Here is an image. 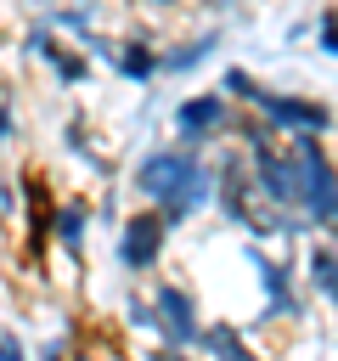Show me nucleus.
<instances>
[{
  "mask_svg": "<svg viewBox=\"0 0 338 361\" xmlns=\"http://www.w3.org/2000/svg\"><path fill=\"white\" fill-rule=\"evenodd\" d=\"M293 164H299V214L310 231H332L338 226V152L327 135H287Z\"/></svg>",
  "mask_w": 338,
  "mask_h": 361,
  "instance_id": "nucleus-3",
  "label": "nucleus"
},
{
  "mask_svg": "<svg viewBox=\"0 0 338 361\" xmlns=\"http://www.w3.org/2000/svg\"><path fill=\"white\" fill-rule=\"evenodd\" d=\"M146 299H152V327H158V344H180V350H197V333H203V293L186 282V276H169L158 271L146 282Z\"/></svg>",
  "mask_w": 338,
  "mask_h": 361,
  "instance_id": "nucleus-6",
  "label": "nucleus"
},
{
  "mask_svg": "<svg viewBox=\"0 0 338 361\" xmlns=\"http://www.w3.org/2000/svg\"><path fill=\"white\" fill-rule=\"evenodd\" d=\"M169 243H175L169 220H163L158 209L135 203V209L118 220V231H113V265H118L130 282H152V276L163 271V259H169Z\"/></svg>",
  "mask_w": 338,
  "mask_h": 361,
  "instance_id": "nucleus-4",
  "label": "nucleus"
},
{
  "mask_svg": "<svg viewBox=\"0 0 338 361\" xmlns=\"http://www.w3.org/2000/svg\"><path fill=\"white\" fill-rule=\"evenodd\" d=\"M90 226H96L90 197H56V209H51V248L79 265L84 259V243H90Z\"/></svg>",
  "mask_w": 338,
  "mask_h": 361,
  "instance_id": "nucleus-10",
  "label": "nucleus"
},
{
  "mask_svg": "<svg viewBox=\"0 0 338 361\" xmlns=\"http://www.w3.org/2000/svg\"><path fill=\"white\" fill-rule=\"evenodd\" d=\"M237 113H242V107H237L220 85H208V90H186V96L175 102L169 130H175V141H186V147H197V152H214L220 141H231Z\"/></svg>",
  "mask_w": 338,
  "mask_h": 361,
  "instance_id": "nucleus-5",
  "label": "nucleus"
},
{
  "mask_svg": "<svg viewBox=\"0 0 338 361\" xmlns=\"http://www.w3.org/2000/svg\"><path fill=\"white\" fill-rule=\"evenodd\" d=\"M73 361H101V355H90V350H73Z\"/></svg>",
  "mask_w": 338,
  "mask_h": 361,
  "instance_id": "nucleus-17",
  "label": "nucleus"
},
{
  "mask_svg": "<svg viewBox=\"0 0 338 361\" xmlns=\"http://www.w3.org/2000/svg\"><path fill=\"white\" fill-rule=\"evenodd\" d=\"M197 361H265V344L237 316H208L197 333Z\"/></svg>",
  "mask_w": 338,
  "mask_h": 361,
  "instance_id": "nucleus-8",
  "label": "nucleus"
},
{
  "mask_svg": "<svg viewBox=\"0 0 338 361\" xmlns=\"http://www.w3.org/2000/svg\"><path fill=\"white\" fill-rule=\"evenodd\" d=\"M315 51L338 56V6H321V17H315Z\"/></svg>",
  "mask_w": 338,
  "mask_h": 361,
  "instance_id": "nucleus-12",
  "label": "nucleus"
},
{
  "mask_svg": "<svg viewBox=\"0 0 338 361\" xmlns=\"http://www.w3.org/2000/svg\"><path fill=\"white\" fill-rule=\"evenodd\" d=\"M220 90H225L242 113L265 118L276 135H332V130H338L332 102H321V96H310V90L265 85V79L248 73V68H225V73H220Z\"/></svg>",
  "mask_w": 338,
  "mask_h": 361,
  "instance_id": "nucleus-2",
  "label": "nucleus"
},
{
  "mask_svg": "<svg viewBox=\"0 0 338 361\" xmlns=\"http://www.w3.org/2000/svg\"><path fill=\"white\" fill-rule=\"evenodd\" d=\"M299 276H304V288H310L327 310H338V243H332V237H315V243L299 254Z\"/></svg>",
  "mask_w": 338,
  "mask_h": 361,
  "instance_id": "nucleus-11",
  "label": "nucleus"
},
{
  "mask_svg": "<svg viewBox=\"0 0 338 361\" xmlns=\"http://www.w3.org/2000/svg\"><path fill=\"white\" fill-rule=\"evenodd\" d=\"M0 361H34V350L23 344L17 327H0Z\"/></svg>",
  "mask_w": 338,
  "mask_h": 361,
  "instance_id": "nucleus-14",
  "label": "nucleus"
},
{
  "mask_svg": "<svg viewBox=\"0 0 338 361\" xmlns=\"http://www.w3.org/2000/svg\"><path fill=\"white\" fill-rule=\"evenodd\" d=\"M141 6H146V11H158V17H175V11H180V6H192V0H141Z\"/></svg>",
  "mask_w": 338,
  "mask_h": 361,
  "instance_id": "nucleus-15",
  "label": "nucleus"
},
{
  "mask_svg": "<svg viewBox=\"0 0 338 361\" xmlns=\"http://www.w3.org/2000/svg\"><path fill=\"white\" fill-rule=\"evenodd\" d=\"M17 141V96H11V85H0V147H11Z\"/></svg>",
  "mask_w": 338,
  "mask_h": 361,
  "instance_id": "nucleus-13",
  "label": "nucleus"
},
{
  "mask_svg": "<svg viewBox=\"0 0 338 361\" xmlns=\"http://www.w3.org/2000/svg\"><path fill=\"white\" fill-rule=\"evenodd\" d=\"M192 6H197V11H214V17H220V11H231L237 0H192Z\"/></svg>",
  "mask_w": 338,
  "mask_h": 361,
  "instance_id": "nucleus-16",
  "label": "nucleus"
},
{
  "mask_svg": "<svg viewBox=\"0 0 338 361\" xmlns=\"http://www.w3.org/2000/svg\"><path fill=\"white\" fill-rule=\"evenodd\" d=\"M84 51L96 62H107L124 85H158L163 79V39L152 34H113V39H84Z\"/></svg>",
  "mask_w": 338,
  "mask_h": 361,
  "instance_id": "nucleus-7",
  "label": "nucleus"
},
{
  "mask_svg": "<svg viewBox=\"0 0 338 361\" xmlns=\"http://www.w3.org/2000/svg\"><path fill=\"white\" fill-rule=\"evenodd\" d=\"M220 23H203V28H192V34H175V39H163V79H192L203 62H214V51H220Z\"/></svg>",
  "mask_w": 338,
  "mask_h": 361,
  "instance_id": "nucleus-9",
  "label": "nucleus"
},
{
  "mask_svg": "<svg viewBox=\"0 0 338 361\" xmlns=\"http://www.w3.org/2000/svg\"><path fill=\"white\" fill-rule=\"evenodd\" d=\"M130 192H135V203L158 209L169 220V231H186L192 220H203L214 209V164H208V152H197L186 141H158L130 164Z\"/></svg>",
  "mask_w": 338,
  "mask_h": 361,
  "instance_id": "nucleus-1",
  "label": "nucleus"
}]
</instances>
